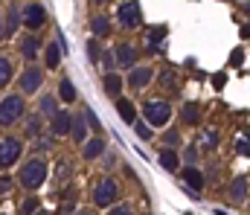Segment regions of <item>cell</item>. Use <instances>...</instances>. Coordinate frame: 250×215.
Returning <instances> with one entry per match:
<instances>
[{"label": "cell", "mask_w": 250, "mask_h": 215, "mask_svg": "<svg viewBox=\"0 0 250 215\" xmlns=\"http://www.w3.org/2000/svg\"><path fill=\"white\" fill-rule=\"evenodd\" d=\"M47 177H50V166H47L44 154H32V157L23 160L21 169H18V183H21L26 192H38V189L47 183Z\"/></svg>", "instance_id": "cell-1"}, {"label": "cell", "mask_w": 250, "mask_h": 215, "mask_svg": "<svg viewBox=\"0 0 250 215\" xmlns=\"http://www.w3.org/2000/svg\"><path fill=\"white\" fill-rule=\"evenodd\" d=\"M26 117V96L18 90V93H6L0 96V131H9L15 128L21 119Z\"/></svg>", "instance_id": "cell-2"}, {"label": "cell", "mask_w": 250, "mask_h": 215, "mask_svg": "<svg viewBox=\"0 0 250 215\" xmlns=\"http://www.w3.org/2000/svg\"><path fill=\"white\" fill-rule=\"evenodd\" d=\"M120 195H123L120 180H117V177H111V175H102V177L93 183V189H90V201H93V207H96V210H108L111 204H117V201H120Z\"/></svg>", "instance_id": "cell-3"}, {"label": "cell", "mask_w": 250, "mask_h": 215, "mask_svg": "<svg viewBox=\"0 0 250 215\" xmlns=\"http://www.w3.org/2000/svg\"><path fill=\"white\" fill-rule=\"evenodd\" d=\"M44 64H38V61H23V70L18 73V90L23 93V96H35L41 87H44Z\"/></svg>", "instance_id": "cell-4"}, {"label": "cell", "mask_w": 250, "mask_h": 215, "mask_svg": "<svg viewBox=\"0 0 250 215\" xmlns=\"http://www.w3.org/2000/svg\"><path fill=\"white\" fill-rule=\"evenodd\" d=\"M143 119L151 128H166L172 119V105L166 99H146L143 102Z\"/></svg>", "instance_id": "cell-5"}, {"label": "cell", "mask_w": 250, "mask_h": 215, "mask_svg": "<svg viewBox=\"0 0 250 215\" xmlns=\"http://www.w3.org/2000/svg\"><path fill=\"white\" fill-rule=\"evenodd\" d=\"M23 151H26L23 137H15V134L0 137V169H12L15 163H21Z\"/></svg>", "instance_id": "cell-6"}, {"label": "cell", "mask_w": 250, "mask_h": 215, "mask_svg": "<svg viewBox=\"0 0 250 215\" xmlns=\"http://www.w3.org/2000/svg\"><path fill=\"white\" fill-rule=\"evenodd\" d=\"M21 18H23V29H32V32H41L44 23H47V9L41 0H26L21 6Z\"/></svg>", "instance_id": "cell-7"}, {"label": "cell", "mask_w": 250, "mask_h": 215, "mask_svg": "<svg viewBox=\"0 0 250 215\" xmlns=\"http://www.w3.org/2000/svg\"><path fill=\"white\" fill-rule=\"evenodd\" d=\"M41 50H44L41 32L26 29L23 35H18V56H21L23 61H38V59H41Z\"/></svg>", "instance_id": "cell-8"}, {"label": "cell", "mask_w": 250, "mask_h": 215, "mask_svg": "<svg viewBox=\"0 0 250 215\" xmlns=\"http://www.w3.org/2000/svg\"><path fill=\"white\" fill-rule=\"evenodd\" d=\"M117 20L123 29H137L143 26V9H140V0H123L120 9H117Z\"/></svg>", "instance_id": "cell-9"}, {"label": "cell", "mask_w": 250, "mask_h": 215, "mask_svg": "<svg viewBox=\"0 0 250 215\" xmlns=\"http://www.w3.org/2000/svg\"><path fill=\"white\" fill-rule=\"evenodd\" d=\"M62 59H64V41L62 38L47 41L44 50H41V64H44V70H59V67H62Z\"/></svg>", "instance_id": "cell-10"}, {"label": "cell", "mask_w": 250, "mask_h": 215, "mask_svg": "<svg viewBox=\"0 0 250 215\" xmlns=\"http://www.w3.org/2000/svg\"><path fill=\"white\" fill-rule=\"evenodd\" d=\"M151 81H154V67H148V64H134V67H128L125 84H128L131 90H146Z\"/></svg>", "instance_id": "cell-11"}, {"label": "cell", "mask_w": 250, "mask_h": 215, "mask_svg": "<svg viewBox=\"0 0 250 215\" xmlns=\"http://www.w3.org/2000/svg\"><path fill=\"white\" fill-rule=\"evenodd\" d=\"M70 125H73V114L59 108V111L47 119V134H53L56 140H64V137H70Z\"/></svg>", "instance_id": "cell-12"}, {"label": "cell", "mask_w": 250, "mask_h": 215, "mask_svg": "<svg viewBox=\"0 0 250 215\" xmlns=\"http://www.w3.org/2000/svg\"><path fill=\"white\" fill-rule=\"evenodd\" d=\"M0 15H3V35H6V38H15V32L23 26V18H21V6H18L15 0H9V3H6V9H3Z\"/></svg>", "instance_id": "cell-13"}, {"label": "cell", "mask_w": 250, "mask_h": 215, "mask_svg": "<svg viewBox=\"0 0 250 215\" xmlns=\"http://www.w3.org/2000/svg\"><path fill=\"white\" fill-rule=\"evenodd\" d=\"M114 59H117V67L128 70V67H134V64H137V59H140V50H137L131 41H120V44L114 47Z\"/></svg>", "instance_id": "cell-14"}, {"label": "cell", "mask_w": 250, "mask_h": 215, "mask_svg": "<svg viewBox=\"0 0 250 215\" xmlns=\"http://www.w3.org/2000/svg\"><path fill=\"white\" fill-rule=\"evenodd\" d=\"M79 148H82V157L90 163V160H99V157L108 151V143H105V137H99V134H96V137H87Z\"/></svg>", "instance_id": "cell-15"}, {"label": "cell", "mask_w": 250, "mask_h": 215, "mask_svg": "<svg viewBox=\"0 0 250 215\" xmlns=\"http://www.w3.org/2000/svg\"><path fill=\"white\" fill-rule=\"evenodd\" d=\"M87 26H90V35H96V38H108V35L114 32V20H111L105 12H96V15H90Z\"/></svg>", "instance_id": "cell-16"}, {"label": "cell", "mask_w": 250, "mask_h": 215, "mask_svg": "<svg viewBox=\"0 0 250 215\" xmlns=\"http://www.w3.org/2000/svg\"><path fill=\"white\" fill-rule=\"evenodd\" d=\"M123 87H125V78L120 76V73L117 70H105V76H102V90H105L111 99L123 96Z\"/></svg>", "instance_id": "cell-17"}, {"label": "cell", "mask_w": 250, "mask_h": 215, "mask_svg": "<svg viewBox=\"0 0 250 215\" xmlns=\"http://www.w3.org/2000/svg\"><path fill=\"white\" fill-rule=\"evenodd\" d=\"M181 177H184V183H187L192 192H201V189L207 186V177H204V172H201L198 166H189L187 163V166L181 169Z\"/></svg>", "instance_id": "cell-18"}, {"label": "cell", "mask_w": 250, "mask_h": 215, "mask_svg": "<svg viewBox=\"0 0 250 215\" xmlns=\"http://www.w3.org/2000/svg\"><path fill=\"white\" fill-rule=\"evenodd\" d=\"M15 73H18V67H15V59L9 56V53H0V93L15 81Z\"/></svg>", "instance_id": "cell-19"}, {"label": "cell", "mask_w": 250, "mask_h": 215, "mask_svg": "<svg viewBox=\"0 0 250 215\" xmlns=\"http://www.w3.org/2000/svg\"><path fill=\"white\" fill-rule=\"evenodd\" d=\"M21 122H23V134H26V137H38V134L47 131V119H44L38 111H35V114H26Z\"/></svg>", "instance_id": "cell-20"}, {"label": "cell", "mask_w": 250, "mask_h": 215, "mask_svg": "<svg viewBox=\"0 0 250 215\" xmlns=\"http://www.w3.org/2000/svg\"><path fill=\"white\" fill-rule=\"evenodd\" d=\"M90 137V125L84 122V114H73V125H70V140L76 145H82Z\"/></svg>", "instance_id": "cell-21"}, {"label": "cell", "mask_w": 250, "mask_h": 215, "mask_svg": "<svg viewBox=\"0 0 250 215\" xmlns=\"http://www.w3.org/2000/svg\"><path fill=\"white\" fill-rule=\"evenodd\" d=\"M56 96H59V102H64V105H73V102L79 99V90H76L73 78H67V76L59 78V90H56Z\"/></svg>", "instance_id": "cell-22"}, {"label": "cell", "mask_w": 250, "mask_h": 215, "mask_svg": "<svg viewBox=\"0 0 250 215\" xmlns=\"http://www.w3.org/2000/svg\"><path fill=\"white\" fill-rule=\"evenodd\" d=\"M114 105H117V114H120V119H123L125 125H134V119H137V105H134L131 99H125V96H117Z\"/></svg>", "instance_id": "cell-23"}, {"label": "cell", "mask_w": 250, "mask_h": 215, "mask_svg": "<svg viewBox=\"0 0 250 215\" xmlns=\"http://www.w3.org/2000/svg\"><path fill=\"white\" fill-rule=\"evenodd\" d=\"M160 166H163L166 172H178V169H181V154H178L175 145H163V148H160Z\"/></svg>", "instance_id": "cell-24"}, {"label": "cell", "mask_w": 250, "mask_h": 215, "mask_svg": "<svg viewBox=\"0 0 250 215\" xmlns=\"http://www.w3.org/2000/svg\"><path fill=\"white\" fill-rule=\"evenodd\" d=\"M59 108H62V102H59V96H53V93H44V96L38 99V114H41L44 119H50Z\"/></svg>", "instance_id": "cell-25"}, {"label": "cell", "mask_w": 250, "mask_h": 215, "mask_svg": "<svg viewBox=\"0 0 250 215\" xmlns=\"http://www.w3.org/2000/svg\"><path fill=\"white\" fill-rule=\"evenodd\" d=\"M230 198H233V204H242V201L248 198V175L233 177V183H230Z\"/></svg>", "instance_id": "cell-26"}, {"label": "cell", "mask_w": 250, "mask_h": 215, "mask_svg": "<svg viewBox=\"0 0 250 215\" xmlns=\"http://www.w3.org/2000/svg\"><path fill=\"white\" fill-rule=\"evenodd\" d=\"M181 122H184V125H198V122H201V105H198V102H184V108H181Z\"/></svg>", "instance_id": "cell-27"}, {"label": "cell", "mask_w": 250, "mask_h": 215, "mask_svg": "<svg viewBox=\"0 0 250 215\" xmlns=\"http://www.w3.org/2000/svg\"><path fill=\"white\" fill-rule=\"evenodd\" d=\"M56 148V137L50 134V137H44V134H38V137H32V151L35 154H47V151H53Z\"/></svg>", "instance_id": "cell-28"}, {"label": "cell", "mask_w": 250, "mask_h": 215, "mask_svg": "<svg viewBox=\"0 0 250 215\" xmlns=\"http://www.w3.org/2000/svg\"><path fill=\"white\" fill-rule=\"evenodd\" d=\"M99 41H102V38H96V35H90V38L84 41V50H87V59H90L93 64H99V59H102V47H99Z\"/></svg>", "instance_id": "cell-29"}, {"label": "cell", "mask_w": 250, "mask_h": 215, "mask_svg": "<svg viewBox=\"0 0 250 215\" xmlns=\"http://www.w3.org/2000/svg\"><path fill=\"white\" fill-rule=\"evenodd\" d=\"M131 128H134V134H137V137H140L143 143H148V140L154 137V128H151V125H148L146 119H134V125H131Z\"/></svg>", "instance_id": "cell-30"}, {"label": "cell", "mask_w": 250, "mask_h": 215, "mask_svg": "<svg viewBox=\"0 0 250 215\" xmlns=\"http://www.w3.org/2000/svg\"><path fill=\"white\" fill-rule=\"evenodd\" d=\"M166 32H169V29H166L163 23H160V26H151V29L146 32V38H148V44H151V50H157V44H160V41L166 38Z\"/></svg>", "instance_id": "cell-31"}, {"label": "cell", "mask_w": 250, "mask_h": 215, "mask_svg": "<svg viewBox=\"0 0 250 215\" xmlns=\"http://www.w3.org/2000/svg\"><path fill=\"white\" fill-rule=\"evenodd\" d=\"M41 210V201H38V195H29L23 204H21V213H38Z\"/></svg>", "instance_id": "cell-32"}, {"label": "cell", "mask_w": 250, "mask_h": 215, "mask_svg": "<svg viewBox=\"0 0 250 215\" xmlns=\"http://www.w3.org/2000/svg\"><path fill=\"white\" fill-rule=\"evenodd\" d=\"M102 67L105 70H117V59H114V50H102Z\"/></svg>", "instance_id": "cell-33"}, {"label": "cell", "mask_w": 250, "mask_h": 215, "mask_svg": "<svg viewBox=\"0 0 250 215\" xmlns=\"http://www.w3.org/2000/svg\"><path fill=\"white\" fill-rule=\"evenodd\" d=\"M204 145H207V151H212V148L218 145V131L207 128V131H204Z\"/></svg>", "instance_id": "cell-34"}, {"label": "cell", "mask_w": 250, "mask_h": 215, "mask_svg": "<svg viewBox=\"0 0 250 215\" xmlns=\"http://www.w3.org/2000/svg\"><path fill=\"white\" fill-rule=\"evenodd\" d=\"M163 143L166 145H181V131H178V128H169V131L163 134Z\"/></svg>", "instance_id": "cell-35"}, {"label": "cell", "mask_w": 250, "mask_h": 215, "mask_svg": "<svg viewBox=\"0 0 250 215\" xmlns=\"http://www.w3.org/2000/svg\"><path fill=\"white\" fill-rule=\"evenodd\" d=\"M181 163H189V166H195V163H198V148H195V145H189L187 151L181 154Z\"/></svg>", "instance_id": "cell-36"}, {"label": "cell", "mask_w": 250, "mask_h": 215, "mask_svg": "<svg viewBox=\"0 0 250 215\" xmlns=\"http://www.w3.org/2000/svg\"><path fill=\"white\" fill-rule=\"evenodd\" d=\"M82 114H84V119L90 122V131H96V134H99V131H102V125H99V119H96V114H93L90 108H84Z\"/></svg>", "instance_id": "cell-37"}, {"label": "cell", "mask_w": 250, "mask_h": 215, "mask_svg": "<svg viewBox=\"0 0 250 215\" xmlns=\"http://www.w3.org/2000/svg\"><path fill=\"white\" fill-rule=\"evenodd\" d=\"M108 213H114V215H128V213H131V204H111V207H108Z\"/></svg>", "instance_id": "cell-38"}, {"label": "cell", "mask_w": 250, "mask_h": 215, "mask_svg": "<svg viewBox=\"0 0 250 215\" xmlns=\"http://www.w3.org/2000/svg\"><path fill=\"white\" fill-rule=\"evenodd\" d=\"M160 84L172 87V84H175V73H172V70H163V73H160Z\"/></svg>", "instance_id": "cell-39"}, {"label": "cell", "mask_w": 250, "mask_h": 215, "mask_svg": "<svg viewBox=\"0 0 250 215\" xmlns=\"http://www.w3.org/2000/svg\"><path fill=\"white\" fill-rule=\"evenodd\" d=\"M12 186H15V180H12V177H0V195H6Z\"/></svg>", "instance_id": "cell-40"}, {"label": "cell", "mask_w": 250, "mask_h": 215, "mask_svg": "<svg viewBox=\"0 0 250 215\" xmlns=\"http://www.w3.org/2000/svg\"><path fill=\"white\" fill-rule=\"evenodd\" d=\"M56 175H59V180H67V177H70V166H67V163H59V172H56Z\"/></svg>", "instance_id": "cell-41"}, {"label": "cell", "mask_w": 250, "mask_h": 215, "mask_svg": "<svg viewBox=\"0 0 250 215\" xmlns=\"http://www.w3.org/2000/svg\"><path fill=\"white\" fill-rule=\"evenodd\" d=\"M236 151H239V154H250V143L239 140V143H236Z\"/></svg>", "instance_id": "cell-42"}, {"label": "cell", "mask_w": 250, "mask_h": 215, "mask_svg": "<svg viewBox=\"0 0 250 215\" xmlns=\"http://www.w3.org/2000/svg\"><path fill=\"white\" fill-rule=\"evenodd\" d=\"M59 210H62V213H73V210H76V204H70V201H67V204H59Z\"/></svg>", "instance_id": "cell-43"}, {"label": "cell", "mask_w": 250, "mask_h": 215, "mask_svg": "<svg viewBox=\"0 0 250 215\" xmlns=\"http://www.w3.org/2000/svg\"><path fill=\"white\" fill-rule=\"evenodd\" d=\"M6 41V35H3V15H0V44Z\"/></svg>", "instance_id": "cell-44"}, {"label": "cell", "mask_w": 250, "mask_h": 215, "mask_svg": "<svg viewBox=\"0 0 250 215\" xmlns=\"http://www.w3.org/2000/svg\"><path fill=\"white\" fill-rule=\"evenodd\" d=\"M96 6H108V3H114V0H93Z\"/></svg>", "instance_id": "cell-45"}]
</instances>
